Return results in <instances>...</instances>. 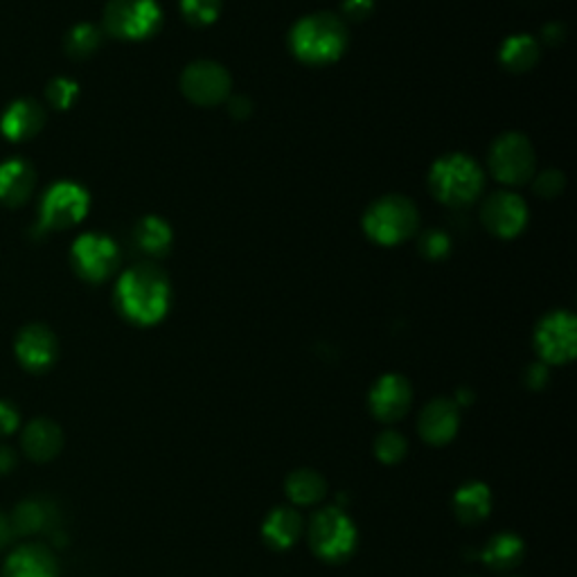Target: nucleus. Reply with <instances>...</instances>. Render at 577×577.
Instances as JSON below:
<instances>
[{
    "label": "nucleus",
    "mask_w": 577,
    "mask_h": 577,
    "mask_svg": "<svg viewBox=\"0 0 577 577\" xmlns=\"http://www.w3.org/2000/svg\"><path fill=\"white\" fill-rule=\"evenodd\" d=\"M116 303L124 318L135 325H156L165 318L172 288L167 275L156 264L131 266L116 286Z\"/></svg>",
    "instance_id": "f257e3e1"
},
{
    "label": "nucleus",
    "mask_w": 577,
    "mask_h": 577,
    "mask_svg": "<svg viewBox=\"0 0 577 577\" xmlns=\"http://www.w3.org/2000/svg\"><path fill=\"white\" fill-rule=\"evenodd\" d=\"M294 55L312 66H325L346 53L348 30L344 21L334 14H309L301 19L288 34Z\"/></svg>",
    "instance_id": "f03ea898"
},
{
    "label": "nucleus",
    "mask_w": 577,
    "mask_h": 577,
    "mask_svg": "<svg viewBox=\"0 0 577 577\" xmlns=\"http://www.w3.org/2000/svg\"><path fill=\"white\" fill-rule=\"evenodd\" d=\"M483 170L478 163L465 154H447L438 159L431 167L428 185L431 192L443 204L451 208H460L471 204L480 192H483Z\"/></svg>",
    "instance_id": "7ed1b4c3"
},
{
    "label": "nucleus",
    "mask_w": 577,
    "mask_h": 577,
    "mask_svg": "<svg viewBox=\"0 0 577 577\" xmlns=\"http://www.w3.org/2000/svg\"><path fill=\"white\" fill-rule=\"evenodd\" d=\"M420 215L411 199L402 195H389L374 202L363 215V228L372 242L381 247H395L406 242L417 230Z\"/></svg>",
    "instance_id": "20e7f679"
},
{
    "label": "nucleus",
    "mask_w": 577,
    "mask_h": 577,
    "mask_svg": "<svg viewBox=\"0 0 577 577\" xmlns=\"http://www.w3.org/2000/svg\"><path fill=\"white\" fill-rule=\"evenodd\" d=\"M309 544L320 559L344 562L357 548V527L341 508H325L309 523Z\"/></svg>",
    "instance_id": "39448f33"
},
{
    "label": "nucleus",
    "mask_w": 577,
    "mask_h": 577,
    "mask_svg": "<svg viewBox=\"0 0 577 577\" xmlns=\"http://www.w3.org/2000/svg\"><path fill=\"white\" fill-rule=\"evenodd\" d=\"M163 14L156 0H109L105 28L127 41L148 39L161 28Z\"/></svg>",
    "instance_id": "423d86ee"
},
{
    "label": "nucleus",
    "mask_w": 577,
    "mask_h": 577,
    "mask_svg": "<svg viewBox=\"0 0 577 577\" xmlns=\"http://www.w3.org/2000/svg\"><path fill=\"white\" fill-rule=\"evenodd\" d=\"M535 150L523 133H503L490 150V170L494 178L508 185H521L535 174Z\"/></svg>",
    "instance_id": "0eeeda50"
},
{
    "label": "nucleus",
    "mask_w": 577,
    "mask_h": 577,
    "mask_svg": "<svg viewBox=\"0 0 577 577\" xmlns=\"http://www.w3.org/2000/svg\"><path fill=\"white\" fill-rule=\"evenodd\" d=\"M88 204L90 199L81 185L70 181L55 183L41 202V228L59 230L79 224L88 213Z\"/></svg>",
    "instance_id": "6e6552de"
},
{
    "label": "nucleus",
    "mask_w": 577,
    "mask_h": 577,
    "mask_svg": "<svg viewBox=\"0 0 577 577\" xmlns=\"http://www.w3.org/2000/svg\"><path fill=\"white\" fill-rule=\"evenodd\" d=\"M77 273L88 282H105L120 262V251L116 242L107 235L86 232L77 237L70 251Z\"/></svg>",
    "instance_id": "1a4fd4ad"
},
{
    "label": "nucleus",
    "mask_w": 577,
    "mask_h": 577,
    "mask_svg": "<svg viewBox=\"0 0 577 577\" xmlns=\"http://www.w3.org/2000/svg\"><path fill=\"white\" fill-rule=\"evenodd\" d=\"M181 90L189 102L215 107L230 95V75L217 62H195L181 75Z\"/></svg>",
    "instance_id": "9d476101"
},
{
    "label": "nucleus",
    "mask_w": 577,
    "mask_h": 577,
    "mask_svg": "<svg viewBox=\"0 0 577 577\" xmlns=\"http://www.w3.org/2000/svg\"><path fill=\"white\" fill-rule=\"evenodd\" d=\"M535 346L544 361L568 363L577 352V320L568 312H553L537 325Z\"/></svg>",
    "instance_id": "9b49d317"
},
{
    "label": "nucleus",
    "mask_w": 577,
    "mask_h": 577,
    "mask_svg": "<svg viewBox=\"0 0 577 577\" xmlns=\"http://www.w3.org/2000/svg\"><path fill=\"white\" fill-rule=\"evenodd\" d=\"M486 228L499 237H516L527 224V206L514 192H492L480 210Z\"/></svg>",
    "instance_id": "f8f14e48"
},
{
    "label": "nucleus",
    "mask_w": 577,
    "mask_h": 577,
    "mask_svg": "<svg viewBox=\"0 0 577 577\" xmlns=\"http://www.w3.org/2000/svg\"><path fill=\"white\" fill-rule=\"evenodd\" d=\"M57 339L45 325H28L17 336V357L30 372L51 370L57 361Z\"/></svg>",
    "instance_id": "ddd939ff"
},
{
    "label": "nucleus",
    "mask_w": 577,
    "mask_h": 577,
    "mask_svg": "<svg viewBox=\"0 0 577 577\" xmlns=\"http://www.w3.org/2000/svg\"><path fill=\"white\" fill-rule=\"evenodd\" d=\"M411 383L402 374H383L370 391V411L381 422H395L411 409Z\"/></svg>",
    "instance_id": "4468645a"
},
{
    "label": "nucleus",
    "mask_w": 577,
    "mask_h": 577,
    "mask_svg": "<svg viewBox=\"0 0 577 577\" xmlns=\"http://www.w3.org/2000/svg\"><path fill=\"white\" fill-rule=\"evenodd\" d=\"M460 426L458 404L451 400H433L420 415V436L431 445L449 443Z\"/></svg>",
    "instance_id": "2eb2a0df"
},
{
    "label": "nucleus",
    "mask_w": 577,
    "mask_h": 577,
    "mask_svg": "<svg viewBox=\"0 0 577 577\" xmlns=\"http://www.w3.org/2000/svg\"><path fill=\"white\" fill-rule=\"evenodd\" d=\"M21 445H23V451L32 460L47 462V460H53L55 456H59V451L64 447V433L53 420L36 417L23 428Z\"/></svg>",
    "instance_id": "dca6fc26"
},
{
    "label": "nucleus",
    "mask_w": 577,
    "mask_h": 577,
    "mask_svg": "<svg viewBox=\"0 0 577 577\" xmlns=\"http://www.w3.org/2000/svg\"><path fill=\"white\" fill-rule=\"evenodd\" d=\"M59 564L45 546H19L6 562L3 577H57Z\"/></svg>",
    "instance_id": "f3484780"
},
{
    "label": "nucleus",
    "mask_w": 577,
    "mask_h": 577,
    "mask_svg": "<svg viewBox=\"0 0 577 577\" xmlns=\"http://www.w3.org/2000/svg\"><path fill=\"white\" fill-rule=\"evenodd\" d=\"M36 183V174L30 163L14 159L0 165V204L17 208L28 202Z\"/></svg>",
    "instance_id": "a211bd4d"
},
{
    "label": "nucleus",
    "mask_w": 577,
    "mask_h": 577,
    "mask_svg": "<svg viewBox=\"0 0 577 577\" xmlns=\"http://www.w3.org/2000/svg\"><path fill=\"white\" fill-rule=\"evenodd\" d=\"M43 122H45V113L41 105H36L34 100H17L3 113L0 131H3L6 138L10 140H28L34 133H39Z\"/></svg>",
    "instance_id": "6ab92c4d"
},
{
    "label": "nucleus",
    "mask_w": 577,
    "mask_h": 577,
    "mask_svg": "<svg viewBox=\"0 0 577 577\" xmlns=\"http://www.w3.org/2000/svg\"><path fill=\"white\" fill-rule=\"evenodd\" d=\"M301 533H303V519L292 508H275L262 525V535L266 544L277 551L292 548L298 542Z\"/></svg>",
    "instance_id": "aec40b11"
},
{
    "label": "nucleus",
    "mask_w": 577,
    "mask_h": 577,
    "mask_svg": "<svg viewBox=\"0 0 577 577\" xmlns=\"http://www.w3.org/2000/svg\"><path fill=\"white\" fill-rule=\"evenodd\" d=\"M456 516L465 523L483 521L492 510V492L486 483H467L454 494Z\"/></svg>",
    "instance_id": "412c9836"
},
{
    "label": "nucleus",
    "mask_w": 577,
    "mask_h": 577,
    "mask_svg": "<svg viewBox=\"0 0 577 577\" xmlns=\"http://www.w3.org/2000/svg\"><path fill=\"white\" fill-rule=\"evenodd\" d=\"M135 247L152 258H161L172 247V228L161 217H144L133 230Z\"/></svg>",
    "instance_id": "4be33fe9"
},
{
    "label": "nucleus",
    "mask_w": 577,
    "mask_h": 577,
    "mask_svg": "<svg viewBox=\"0 0 577 577\" xmlns=\"http://www.w3.org/2000/svg\"><path fill=\"white\" fill-rule=\"evenodd\" d=\"M327 483L314 469H296L286 478V494L298 505H314L325 499Z\"/></svg>",
    "instance_id": "5701e85b"
},
{
    "label": "nucleus",
    "mask_w": 577,
    "mask_h": 577,
    "mask_svg": "<svg viewBox=\"0 0 577 577\" xmlns=\"http://www.w3.org/2000/svg\"><path fill=\"white\" fill-rule=\"evenodd\" d=\"M537 59H540V45L533 36H527V34L510 36L501 45V64L508 70H514V73L527 70L537 64Z\"/></svg>",
    "instance_id": "b1692460"
},
{
    "label": "nucleus",
    "mask_w": 577,
    "mask_h": 577,
    "mask_svg": "<svg viewBox=\"0 0 577 577\" xmlns=\"http://www.w3.org/2000/svg\"><path fill=\"white\" fill-rule=\"evenodd\" d=\"M51 523H53V508L39 499L23 501L12 516V527L19 535H36L45 531Z\"/></svg>",
    "instance_id": "393cba45"
},
{
    "label": "nucleus",
    "mask_w": 577,
    "mask_h": 577,
    "mask_svg": "<svg viewBox=\"0 0 577 577\" xmlns=\"http://www.w3.org/2000/svg\"><path fill=\"white\" fill-rule=\"evenodd\" d=\"M523 542L512 535V533H501L497 537H492V542L486 546L483 551V559L488 566L497 568V570H505L516 566L523 559Z\"/></svg>",
    "instance_id": "a878e982"
},
{
    "label": "nucleus",
    "mask_w": 577,
    "mask_h": 577,
    "mask_svg": "<svg viewBox=\"0 0 577 577\" xmlns=\"http://www.w3.org/2000/svg\"><path fill=\"white\" fill-rule=\"evenodd\" d=\"M102 43L100 30L90 23H79L66 34V53L75 59L90 57Z\"/></svg>",
    "instance_id": "bb28decb"
},
{
    "label": "nucleus",
    "mask_w": 577,
    "mask_h": 577,
    "mask_svg": "<svg viewBox=\"0 0 577 577\" xmlns=\"http://www.w3.org/2000/svg\"><path fill=\"white\" fill-rule=\"evenodd\" d=\"M409 451V445L404 440L402 433L398 431H387V433H381V436L377 438L374 443V454L381 462H387V465H393V462H400Z\"/></svg>",
    "instance_id": "cd10ccee"
},
{
    "label": "nucleus",
    "mask_w": 577,
    "mask_h": 577,
    "mask_svg": "<svg viewBox=\"0 0 577 577\" xmlns=\"http://www.w3.org/2000/svg\"><path fill=\"white\" fill-rule=\"evenodd\" d=\"M183 17L192 25H210L221 10V0H181Z\"/></svg>",
    "instance_id": "c85d7f7f"
},
{
    "label": "nucleus",
    "mask_w": 577,
    "mask_h": 577,
    "mask_svg": "<svg viewBox=\"0 0 577 577\" xmlns=\"http://www.w3.org/2000/svg\"><path fill=\"white\" fill-rule=\"evenodd\" d=\"M47 100H51L53 107L57 109H68L75 100H77V92H79V86L73 81V79H66V77H59V79H53L51 86H47Z\"/></svg>",
    "instance_id": "c756f323"
},
{
    "label": "nucleus",
    "mask_w": 577,
    "mask_h": 577,
    "mask_svg": "<svg viewBox=\"0 0 577 577\" xmlns=\"http://www.w3.org/2000/svg\"><path fill=\"white\" fill-rule=\"evenodd\" d=\"M422 253L428 258V260H440L449 253V237L440 230H428L424 237H422Z\"/></svg>",
    "instance_id": "7c9ffc66"
},
{
    "label": "nucleus",
    "mask_w": 577,
    "mask_h": 577,
    "mask_svg": "<svg viewBox=\"0 0 577 577\" xmlns=\"http://www.w3.org/2000/svg\"><path fill=\"white\" fill-rule=\"evenodd\" d=\"M564 176L557 170H546L540 174V178L535 181V189L540 192L542 197H557L559 192L564 189Z\"/></svg>",
    "instance_id": "2f4dec72"
},
{
    "label": "nucleus",
    "mask_w": 577,
    "mask_h": 577,
    "mask_svg": "<svg viewBox=\"0 0 577 577\" xmlns=\"http://www.w3.org/2000/svg\"><path fill=\"white\" fill-rule=\"evenodd\" d=\"M19 424H21V415L17 406L0 400V438L12 436V433L19 428Z\"/></svg>",
    "instance_id": "473e14b6"
},
{
    "label": "nucleus",
    "mask_w": 577,
    "mask_h": 577,
    "mask_svg": "<svg viewBox=\"0 0 577 577\" xmlns=\"http://www.w3.org/2000/svg\"><path fill=\"white\" fill-rule=\"evenodd\" d=\"M344 12L355 21H363L372 12V0H344Z\"/></svg>",
    "instance_id": "72a5a7b5"
},
{
    "label": "nucleus",
    "mask_w": 577,
    "mask_h": 577,
    "mask_svg": "<svg viewBox=\"0 0 577 577\" xmlns=\"http://www.w3.org/2000/svg\"><path fill=\"white\" fill-rule=\"evenodd\" d=\"M546 379H548V370L542 363L531 366V370H527V383H531L533 389H542L544 383H546Z\"/></svg>",
    "instance_id": "f704fd0d"
},
{
    "label": "nucleus",
    "mask_w": 577,
    "mask_h": 577,
    "mask_svg": "<svg viewBox=\"0 0 577 577\" xmlns=\"http://www.w3.org/2000/svg\"><path fill=\"white\" fill-rule=\"evenodd\" d=\"M14 467H17V454L10 447L0 445V476L10 473Z\"/></svg>",
    "instance_id": "c9c22d12"
},
{
    "label": "nucleus",
    "mask_w": 577,
    "mask_h": 577,
    "mask_svg": "<svg viewBox=\"0 0 577 577\" xmlns=\"http://www.w3.org/2000/svg\"><path fill=\"white\" fill-rule=\"evenodd\" d=\"M230 113L235 118H247L251 113V102L247 98H230Z\"/></svg>",
    "instance_id": "e433bc0d"
},
{
    "label": "nucleus",
    "mask_w": 577,
    "mask_h": 577,
    "mask_svg": "<svg viewBox=\"0 0 577 577\" xmlns=\"http://www.w3.org/2000/svg\"><path fill=\"white\" fill-rule=\"evenodd\" d=\"M14 537V527H12V519H8L6 514H0V548H6L10 544V540Z\"/></svg>",
    "instance_id": "4c0bfd02"
}]
</instances>
